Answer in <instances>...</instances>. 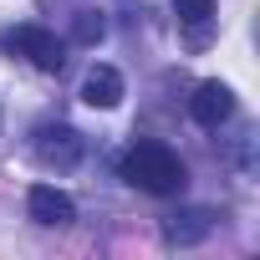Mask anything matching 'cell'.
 Returning <instances> with one entry per match:
<instances>
[{
	"instance_id": "cell-2",
	"label": "cell",
	"mask_w": 260,
	"mask_h": 260,
	"mask_svg": "<svg viewBox=\"0 0 260 260\" xmlns=\"http://www.w3.org/2000/svg\"><path fill=\"white\" fill-rule=\"evenodd\" d=\"M6 46L16 56H26L31 67H41V72H61L67 67V46L46 26H16V31H6Z\"/></svg>"
},
{
	"instance_id": "cell-9",
	"label": "cell",
	"mask_w": 260,
	"mask_h": 260,
	"mask_svg": "<svg viewBox=\"0 0 260 260\" xmlns=\"http://www.w3.org/2000/svg\"><path fill=\"white\" fill-rule=\"evenodd\" d=\"M102 31H107V21H102L97 11H82V16H77V41L92 46V41H102Z\"/></svg>"
},
{
	"instance_id": "cell-6",
	"label": "cell",
	"mask_w": 260,
	"mask_h": 260,
	"mask_svg": "<svg viewBox=\"0 0 260 260\" xmlns=\"http://www.w3.org/2000/svg\"><path fill=\"white\" fill-rule=\"evenodd\" d=\"M82 102H87V107H102V112L117 107V102H122V77H117V67H102V61H97V67L87 72V82H82Z\"/></svg>"
},
{
	"instance_id": "cell-3",
	"label": "cell",
	"mask_w": 260,
	"mask_h": 260,
	"mask_svg": "<svg viewBox=\"0 0 260 260\" xmlns=\"http://www.w3.org/2000/svg\"><path fill=\"white\" fill-rule=\"evenodd\" d=\"M189 117H194L199 127H219V122H230V117H235V92H230L224 82H199L194 97H189Z\"/></svg>"
},
{
	"instance_id": "cell-8",
	"label": "cell",
	"mask_w": 260,
	"mask_h": 260,
	"mask_svg": "<svg viewBox=\"0 0 260 260\" xmlns=\"http://www.w3.org/2000/svg\"><path fill=\"white\" fill-rule=\"evenodd\" d=\"M174 16H179V26H189L194 36H204L209 21H214V0H174Z\"/></svg>"
},
{
	"instance_id": "cell-5",
	"label": "cell",
	"mask_w": 260,
	"mask_h": 260,
	"mask_svg": "<svg viewBox=\"0 0 260 260\" xmlns=\"http://www.w3.org/2000/svg\"><path fill=\"white\" fill-rule=\"evenodd\" d=\"M36 153H41V164L72 169L82 158V133H77V127H41V133H36Z\"/></svg>"
},
{
	"instance_id": "cell-1",
	"label": "cell",
	"mask_w": 260,
	"mask_h": 260,
	"mask_svg": "<svg viewBox=\"0 0 260 260\" xmlns=\"http://www.w3.org/2000/svg\"><path fill=\"white\" fill-rule=\"evenodd\" d=\"M122 179L133 189H143V194H179L184 189V158L169 143L143 138V143H133L122 153Z\"/></svg>"
},
{
	"instance_id": "cell-7",
	"label": "cell",
	"mask_w": 260,
	"mask_h": 260,
	"mask_svg": "<svg viewBox=\"0 0 260 260\" xmlns=\"http://www.w3.org/2000/svg\"><path fill=\"white\" fill-rule=\"evenodd\" d=\"M209 230H214V214H209V209H184V214H174V219L164 224V240H169V245H199Z\"/></svg>"
},
{
	"instance_id": "cell-4",
	"label": "cell",
	"mask_w": 260,
	"mask_h": 260,
	"mask_svg": "<svg viewBox=\"0 0 260 260\" xmlns=\"http://www.w3.org/2000/svg\"><path fill=\"white\" fill-rule=\"evenodd\" d=\"M26 204H31V219H36V224H51V230H61V224H72V219H77L72 194H61L56 184H36Z\"/></svg>"
}]
</instances>
